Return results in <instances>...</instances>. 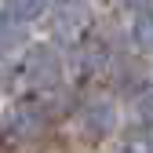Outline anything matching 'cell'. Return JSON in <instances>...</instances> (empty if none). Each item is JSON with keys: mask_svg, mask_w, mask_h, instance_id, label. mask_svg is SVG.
<instances>
[{"mask_svg": "<svg viewBox=\"0 0 153 153\" xmlns=\"http://www.w3.org/2000/svg\"><path fill=\"white\" fill-rule=\"evenodd\" d=\"M113 128H117V106H113V99H106V95L84 99L76 106V113H73V131H76V139L88 142V146H99Z\"/></svg>", "mask_w": 153, "mask_h": 153, "instance_id": "obj_1", "label": "cell"}, {"mask_svg": "<svg viewBox=\"0 0 153 153\" xmlns=\"http://www.w3.org/2000/svg\"><path fill=\"white\" fill-rule=\"evenodd\" d=\"M48 124H51V113L44 102H15L4 117V131L18 142H36V139H48Z\"/></svg>", "mask_w": 153, "mask_h": 153, "instance_id": "obj_2", "label": "cell"}, {"mask_svg": "<svg viewBox=\"0 0 153 153\" xmlns=\"http://www.w3.org/2000/svg\"><path fill=\"white\" fill-rule=\"evenodd\" d=\"M22 69H26V80L40 91H59V84H62V59L51 44H33L26 51Z\"/></svg>", "mask_w": 153, "mask_h": 153, "instance_id": "obj_3", "label": "cell"}, {"mask_svg": "<svg viewBox=\"0 0 153 153\" xmlns=\"http://www.w3.org/2000/svg\"><path fill=\"white\" fill-rule=\"evenodd\" d=\"M109 62V51L102 40H80L73 51V73L76 76H95V73H102Z\"/></svg>", "mask_w": 153, "mask_h": 153, "instance_id": "obj_4", "label": "cell"}, {"mask_svg": "<svg viewBox=\"0 0 153 153\" xmlns=\"http://www.w3.org/2000/svg\"><path fill=\"white\" fill-rule=\"evenodd\" d=\"M146 84H149V69L139 59H120L113 66V88L120 95H142Z\"/></svg>", "mask_w": 153, "mask_h": 153, "instance_id": "obj_5", "label": "cell"}, {"mask_svg": "<svg viewBox=\"0 0 153 153\" xmlns=\"http://www.w3.org/2000/svg\"><path fill=\"white\" fill-rule=\"evenodd\" d=\"M55 11H59V18H55V33L62 36H73L76 29H80V22L88 18V0H51Z\"/></svg>", "mask_w": 153, "mask_h": 153, "instance_id": "obj_6", "label": "cell"}, {"mask_svg": "<svg viewBox=\"0 0 153 153\" xmlns=\"http://www.w3.org/2000/svg\"><path fill=\"white\" fill-rule=\"evenodd\" d=\"M26 26L15 22L11 15H0V55H15L18 48H26Z\"/></svg>", "mask_w": 153, "mask_h": 153, "instance_id": "obj_7", "label": "cell"}, {"mask_svg": "<svg viewBox=\"0 0 153 153\" xmlns=\"http://www.w3.org/2000/svg\"><path fill=\"white\" fill-rule=\"evenodd\" d=\"M4 4H7L4 15H11L15 22H33L44 15V0H4Z\"/></svg>", "mask_w": 153, "mask_h": 153, "instance_id": "obj_8", "label": "cell"}, {"mask_svg": "<svg viewBox=\"0 0 153 153\" xmlns=\"http://www.w3.org/2000/svg\"><path fill=\"white\" fill-rule=\"evenodd\" d=\"M131 40H135L142 51H149V55H153V11L135 18V26H131Z\"/></svg>", "mask_w": 153, "mask_h": 153, "instance_id": "obj_9", "label": "cell"}, {"mask_svg": "<svg viewBox=\"0 0 153 153\" xmlns=\"http://www.w3.org/2000/svg\"><path fill=\"white\" fill-rule=\"evenodd\" d=\"M29 153H66V142L62 139H44L40 146H33Z\"/></svg>", "mask_w": 153, "mask_h": 153, "instance_id": "obj_10", "label": "cell"}, {"mask_svg": "<svg viewBox=\"0 0 153 153\" xmlns=\"http://www.w3.org/2000/svg\"><path fill=\"white\" fill-rule=\"evenodd\" d=\"M120 4H124L128 11H135V15H149V11H153V0H120Z\"/></svg>", "mask_w": 153, "mask_h": 153, "instance_id": "obj_11", "label": "cell"}, {"mask_svg": "<svg viewBox=\"0 0 153 153\" xmlns=\"http://www.w3.org/2000/svg\"><path fill=\"white\" fill-rule=\"evenodd\" d=\"M4 142H7V131H4V124H0V153H4Z\"/></svg>", "mask_w": 153, "mask_h": 153, "instance_id": "obj_12", "label": "cell"}, {"mask_svg": "<svg viewBox=\"0 0 153 153\" xmlns=\"http://www.w3.org/2000/svg\"><path fill=\"white\" fill-rule=\"evenodd\" d=\"M113 153H135V149H131V146H120V149H113Z\"/></svg>", "mask_w": 153, "mask_h": 153, "instance_id": "obj_13", "label": "cell"}]
</instances>
